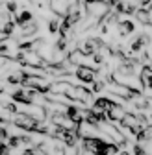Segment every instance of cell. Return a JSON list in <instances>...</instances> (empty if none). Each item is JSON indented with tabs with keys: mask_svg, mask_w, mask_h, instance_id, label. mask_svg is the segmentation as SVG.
<instances>
[{
	"mask_svg": "<svg viewBox=\"0 0 152 155\" xmlns=\"http://www.w3.org/2000/svg\"><path fill=\"white\" fill-rule=\"evenodd\" d=\"M97 74H98V68L89 67V65L76 67V70H74V78L78 81H82L84 85H91L95 80H97Z\"/></svg>",
	"mask_w": 152,
	"mask_h": 155,
	"instance_id": "cell-1",
	"label": "cell"
},
{
	"mask_svg": "<svg viewBox=\"0 0 152 155\" xmlns=\"http://www.w3.org/2000/svg\"><path fill=\"white\" fill-rule=\"evenodd\" d=\"M102 46H104V41H102L100 37H89V39H85V41L80 45V50H82L85 55L91 57L95 52H98Z\"/></svg>",
	"mask_w": 152,
	"mask_h": 155,
	"instance_id": "cell-2",
	"label": "cell"
},
{
	"mask_svg": "<svg viewBox=\"0 0 152 155\" xmlns=\"http://www.w3.org/2000/svg\"><path fill=\"white\" fill-rule=\"evenodd\" d=\"M121 98H111V96H98L97 100L93 102V109H98V111H104V113H108L109 109H113L115 105H119L121 102H119Z\"/></svg>",
	"mask_w": 152,
	"mask_h": 155,
	"instance_id": "cell-3",
	"label": "cell"
},
{
	"mask_svg": "<svg viewBox=\"0 0 152 155\" xmlns=\"http://www.w3.org/2000/svg\"><path fill=\"white\" fill-rule=\"evenodd\" d=\"M148 45H150V35L148 33H141V35H137L134 41L130 43L128 50H130V54H137V52H143Z\"/></svg>",
	"mask_w": 152,
	"mask_h": 155,
	"instance_id": "cell-4",
	"label": "cell"
},
{
	"mask_svg": "<svg viewBox=\"0 0 152 155\" xmlns=\"http://www.w3.org/2000/svg\"><path fill=\"white\" fill-rule=\"evenodd\" d=\"M71 6V0H50V9L58 15V17H65Z\"/></svg>",
	"mask_w": 152,
	"mask_h": 155,
	"instance_id": "cell-5",
	"label": "cell"
},
{
	"mask_svg": "<svg viewBox=\"0 0 152 155\" xmlns=\"http://www.w3.org/2000/svg\"><path fill=\"white\" fill-rule=\"evenodd\" d=\"M136 31V24L134 21H130V18H126V21H119L117 22V33L119 37H128Z\"/></svg>",
	"mask_w": 152,
	"mask_h": 155,
	"instance_id": "cell-6",
	"label": "cell"
},
{
	"mask_svg": "<svg viewBox=\"0 0 152 155\" xmlns=\"http://www.w3.org/2000/svg\"><path fill=\"white\" fill-rule=\"evenodd\" d=\"M13 21H15V24H17L19 28H22V26H26L28 22L33 21V13H32L30 9H22L21 13L13 15Z\"/></svg>",
	"mask_w": 152,
	"mask_h": 155,
	"instance_id": "cell-7",
	"label": "cell"
},
{
	"mask_svg": "<svg viewBox=\"0 0 152 155\" xmlns=\"http://www.w3.org/2000/svg\"><path fill=\"white\" fill-rule=\"evenodd\" d=\"M22 31H21V39H30V37H33L37 31H39V22H37V21H32V22H28L26 26H22L21 28Z\"/></svg>",
	"mask_w": 152,
	"mask_h": 155,
	"instance_id": "cell-8",
	"label": "cell"
},
{
	"mask_svg": "<svg viewBox=\"0 0 152 155\" xmlns=\"http://www.w3.org/2000/svg\"><path fill=\"white\" fill-rule=\"evenodd\" d=\"M136 18L141 22V24H152V15H150V11H148V8H137L136 9Z\"/></svg>",
	"mask_w": 152,
	"mask_h": 155,
	"instance_id": "cell-9",
	"label": "cell"
},
{
	"mask_svg": "<svg viewBox=\"0 0 152 155\" xmlns=\"http://www.w3.org/2000/svg\"><path fill=\"white\" fill-rule=\"evenodd\" d=\"M139 81L145 89H150L152 91V72H141L139 76Z\"/></svg>",
	"mask_w": 152,
	"mask_h": 155,
	"instance_id": "cell-10",
	"label": "cell"
},
{
	"mask_svg": "<svg viewBox=\"0 0 152 155\" xmlns=\"http://www.w3.org/2000/svg\"><path fill=\"white\" fill-rule=\"evenodd\" d=\"M6 11L13 17V15H17L19 13V4L15 2V0H8V2H6Z\"/></svg>",
	"mask_w": 152,
	"mask_h": 155,
	"instance_id": "cell-11",
	"label": "cell"
},
{
	"mask_svg": "<svg viewBox=\"0 0 152 155\" xmlns=\"http://www.w3.org/2000/svg\"><path fill=\"white\" fill-rule=\"evenodd\" d=\"M60 24H61L60 18H50L48 21V31L50 33H58L60 31Z\"/></svg>",
	"mask_w": 152,
	"mask_h": 155,
	"instance_id": "cell-12",
	"label": "cell"
},
{
	"mask_svg": "<svg viewBox=\"0 0 152 155\" xmlns=\"http://www.w3.org/2000/svg\"><path fill=\"white\" fill-rule=\"evenodd\" d=\"M91 85H93V89H91L93 92H100V91H104V89H106V83H104L102 80H95Z\"/></svg>",
	"mask_w": 152,
	"mask_h": 155,
	"instance_id": "cell-13",
	"label": "cell"
},
{
	"mask_svg": "<svg viewBox=\"0 0 152 155\" xmlns=\"http://www.w3.org/2000/svg\"><path fill=\"white\" fill-rule=\"evenodd\" d=\"M132 155H148V153L141 146V142H137V144H134V148H132Z\"/></svg>",
	"mask_w": 152,
	"mask_h": 155,
	"instance_id": "cell-14",
	"label": "cell"
},
{
	"mask_svg": "<svg viewBox=\"0 0 152 155\" xmlns=\"http://www.w3.org/2000/svg\"><path fill=\"white\" fill-rule=\"evenodd\" d=\"M11 153V148L8 146L6 140H0V155H9Z\"/></svg>",
	"mask_w": 152,
	"mask_h": 155,
	"instance_id": "cell-15",
	"label": "cell"
},
{
	"mask_svg": "<svg viewBox=\"0 0 152 155\" xmlns=\"http://www.w3.org/2000/svg\"><path fill=\"white\" fill-rule=\"evenodd\" d=\"M8 137H9V131L4 126H0V140H8Z\"/></svg>",
	"mask_w": 152,
	"mask_h": 155,
	"instance_id": "cell-16",
	"label": "cell"
},
{
	"mask_svg": "<svg viewBox=\"0 0 152 155\" xmlns=\"http://www.w3.org/2000/svg\"><path fill=\"white\" fill-rule=\"evenodd\" d=\"M104 2H106V4H108V8L111 9V8H115V6H117L119 0H104Z\"/></svg>",
	"mask_w": 152,
	"mask_h": 155,
	"instance_id": "cell-17",
	"label": "cell"
},
{
	"mask_svg": "<svg viewBox=\"0 0 152 155\" xmlns=\"http://www.w3.org/2000/svg\"><path fill=\"white\" fill-rule=\"evenodd\" d=\"M95 2H102V0H84V4H95Z\"/></svg>",
	"mask_w": 152,
	"mask_h": 155,
	"instance_id": "cell-18",
	"label": "cell"
},
{
	"mask_svg": "<svg viewBox=\"0 0 152 155\" xmlns=\"http://www.w3.org/2000/svg\"><path fill=\"white\" fill-rule=\"evenodd\" d=\"M117 155H132V153H130V151H124V150H123V151L119 150V153H117Z\"/></svg>",
	"mask_w": 152,
	"mask_h": 155,
	"instance_id": "cell-19",
	"label": "cell"
},
{
	"mask_svg": "<svg viewBox=\"0 0 152 155\" xmlns=\"http://www.w3.org/2000/svg\"><path fill=\"white\" fill-rule=\"evenodd\" d=\"M39 155H52V153H48V151H41Z\"/></svg>",
	"mask_w": 152,
	"mask_h": 155,
	"instance_id": "cell-20",
	"label": "cell"
}]
</instances>
